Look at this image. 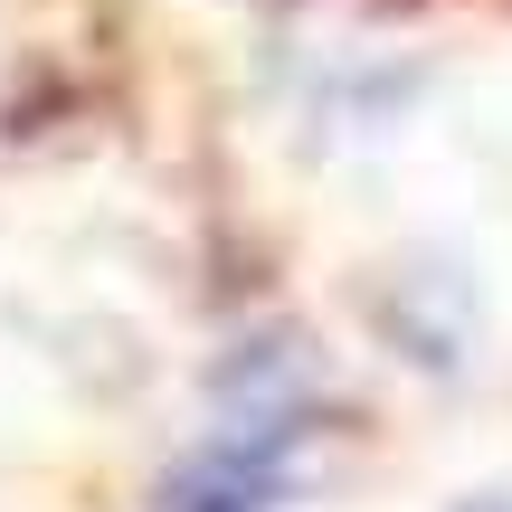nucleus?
Wrapping results in <instances>:
<instances>
[{"mask_svg": "<svg viewBox=\"0 0 512 512\" xmlns=\"http://www.w3.org/2000/svg\"><path fill=\"white\" fill-rule=\"evenodd\" d=\"M171 512H266V456L228 437L219 456H200L171 484Z\"/></svg>", "mask_w": 512, "mask_h": 512, "instance_id": "1", "label": "nucleus"}]
</instances>
